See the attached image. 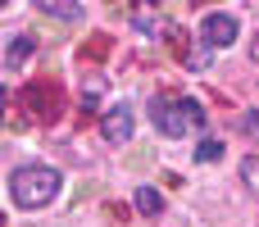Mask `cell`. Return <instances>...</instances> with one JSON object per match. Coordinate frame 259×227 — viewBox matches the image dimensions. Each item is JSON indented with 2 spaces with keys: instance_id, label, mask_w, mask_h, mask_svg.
<instances>
[{
  "instance_id": "6da1fadb",
  "label": "cell",
  "mask_w": 259,
  "mask_h": 227,
  "mask_svg": "<svg viewBox=\"0 0 259 227\" xmlns=\"http://www.w3.org/2000/svg\"><path fill=\"white\" fill-rule=\"evenodd\" d=\"M59 187H64V177H59V168H50V164H23V168L9 177V196H14L18 209H46V205L59 196Z\"/></svg>"
},
{
  "instance_id": "7a4b0ae2",
  "label": "cell",
  "mask_w": 259,
  "mask_h": 227,
  "mask_svg": "<svg viewBox=\"0 0 259 227\" xmlns=\"http://www.w3.org/2000/svg\"><path fill=\"white\" fill-rule=\"evenodd\" d=\"M150 123L164 132V137H196L200 127H205V109L196 105V100H173V96H159V100H150Z\"/></svg>"
},
{
  "instance_id": "3957f363",
  "label": "cell",
  "mask_w": 259,
  "mask_h": 227,
  "mask_svg": "<svg viewBox=\"0 0 259 227\" xmlns=\"http://www.w3.org/2000/svg\"><path fill=\"white\" fill-rule=\"evenodd\" d=\"M237 36H241V23H237L232 14H209V18L200 23V41H205L209 50H228Z\"/></svg>"
},
{
  "instance_id": "277c9868",
  "label": "cell",
  "mask_w": 259,
  "mask_h": 227,
  "mask_svg": "<svg viewBox=\"0 0 259 227\" xmlns=\"http://www.w3.org/2000/svg\"><path fill=\"white\" fill-rule=\"evenodd\" d=\"M132 127H137L132 105H114V109L105 114V123H100V137H105L109 146H127V141H132Z\"/></svg>"
},
{
  "instance_id": "5b68a950",
  "label": "cell",
  "mask_w": 259,
  "mask_h": 227,
  "mask_svg": "<svg viewBox=\"0 0 259 227\" xmlns=\"http://www.w3.org/2000/svg\"><path fill=\"white\" fill-rule=\"evenodd\" d=\"M41 14H55V18H64V23H82V5L77 0H32Z\"/></svg>"
},
{
  "instance_id": "8992f818",
  "label": "cell",
  "mask_w": 259,
  "mask_h": 227,
  "mask_svg": "<svg viewBox=\"0 0 259 227\" xmlns=\"http://www.w3.org/2000/svg\"><path fill=\"white\" fill-rule=\"evenodd\" d=\"M132 200H137V209H141L146 218H155V214H164V196H159L155 187H137V196H132Z\"/></svg>"
},
{
  "instance_id": "52a82bcc",
  "label": "cell",
  "mask_w": 259,
  "mask_h": 227,
  "mask_svg": "<svg viewBox=\"0 0 259 227\" xmlns=\"http://www.w3.org/2000/svg\"><path fill=\"white\" fill-rule=\"evenodd\" d=\"M32 46H36L32 36H14V41H9V55H5V64H9V68H23V59L32 55Z\"/></svg>"
},
{
  "instance_id": "ba28073f",
  "label": "cell",
  "mask_w": 259,
  "mask_h": 227,
  "mask_svg": "<svg viewBox=\"0 0 259 227\" xmlns=\"http://www.w3.org/2000/svg\"><path fill=\"white\" fill-rule=\"evenodd\" d=\"M241 182L259 196V159H255V155H246V159H241Z\"/></svg>"
},
{
  "instance_id": "9c48e42d",
  "label": "cell",
  "mask_w": 259,
  "mask_h": 227,
  "mask_svg": "<svg viewBox=\"0 0 259 227\" xmlns=\"http://www.w3.org/2000/svg\"><path fill=\"white\" fill-rule=\"evenodd\" d=\"M132 27H137L141 36H159V27H164V23H155L150 14H137V18H132Z\"/></svg>"
},
{
  "instance_id": "30bf717a",
  "label": "cell",
  "mask_w": 259,
  "mask_h": 227,
  "mask_svg": "<svg viewBox=\"0 0 259 227\" xmlns=\"http://www.w3.org/2000/svg\"><path fill=\"white\" fill-rule=\"evenodd\" d=\"M219 155H223V141H200V146H196V159H200V164H209V159H219Z\"/></svg>"
},
{
  "instance_id": "8fae6325",
  "label": "cell",
  "mask_w": 259,
  "mask_h": 227,
  "mask_svg": "<svg viewBox=\"0 0 259 227\" xmlns=\"http://www.w3.org/2000/svg\"><path fill=\"white\" fill-rule=\"evenodd\" d=\"M241 132L259 141V109H250V114H241Z\"/></svg>"
},
{
  "instance_id": "7c38bea8",
  "label": "cell",
  "mask_w": 259,
  "mask_h": 227,
  "mask_svg": "<svg viewBox=\"0 0 259 227\" xmlns=\"http://www.w3.org/2000/svg\"><path fill=\"white\" fill-rule=\"evenodd\" d=\"M100 105V82H87V91H82V109H96Z\"/></svg>"
},
{
  "instance_id": "4fadbf2b",
  "label": "cell",
  "mask_w": 259,
  "mask_h": 227,
  "mask_svg": "<svg viewBox=\"0 0 259 227\" xmlns=\"http://www.w3.org/2000/svg\"><path fill=\"white\" fill-rule=\"evenodd\" d=\"M205 50H209V46H205ZM205 50H191V55H187V68H196V73H200V68H205V59H209Z\"/></svg>"
},
{
  "instance_id": "5bb4252c",
  "label": "cell",
  "mask_w": 259,
  "mask_h": 227,
  "mask_svg": "<svg viewBox=\"0 0 259 227\" xmlns=\"http://www.w3.org/2000/svg\"><path fill=\"white\" fill-rule=\"evenodd\" d=\"M250 59L259 64V32H255V41H250Z\"/></svg>"
},
{
  "instance_id": "9a60e30c",
  "label": "cell",
  "mask_w": 259,
  "mask_h": 227,
  "mask_svg": "<svg viewBox=\"0 0 259 227\" xmlns=\"http://www.w3.org/2000/svg\"><path fill=\"white\" fill-rule=\"evenodd\" d=\"M141 5H159V0H141Z\"/></svg>"
}]
</instances>
